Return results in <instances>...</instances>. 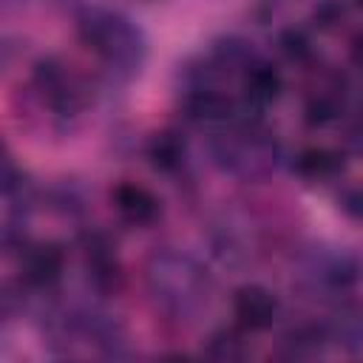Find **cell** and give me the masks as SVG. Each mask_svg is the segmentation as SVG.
<instances>
[{"mask_svg": "<svg viewBox=\"0 0 363 363\" xmlns=\"http://www.w3.org/2000/svg\"><path fill=\"white\" fill-rule=\"evenodd\" d=\"M210 156L224 173L241 182H261L278 167L281 147L275 136L258 125V119H250L213 133Z\"/></svg>", "mask_w": 363, "mask_h": 363, "instance_id": "3957f363", "label": "cell"}, {"mask_svg": "<svg viewBox=\"0 0 363 363\" xmlns=\"http://www.w3.org/2000/svg\"><path fill=\"white\" fill-rule=\"evenodd\" d=\"M298 278L309 292H346L357 281V261L343 250L315 247L303 255Z\"/></svg>", "mask_w": 363, "mask_h": 363, "instance_id": "5b68a950", "label": "cell"}, {"mask_svg": "<svg viewBox=\"0 0 363 363\" xmlns=\"http://www.w3.org/2000/svg\"><path fill=\"white\" fill-rule=\"evenodd\" d=\"M145 286L153 306L170 320H196L213 298V278L207 267L190 252L162 247L145 261Z\"/></svg>", "mask_w": 363, "mask_h": 363, "instance_id": "6da1fadb", "label": "cell"}, {"mask_svg": "<svg viewBox=\"0 0 363 363\" xmlns=\"http://www.w3.org/2000/svg\"><path fill=\"white\" fill-rule=\"evenodd\" d=\"M354 3H357V6H360V9H363V0H354Z\"/></svg>", "mask_w": 363, "mask_h": 363, "instance_id": "603a6c76", "label": "cell"}, {"mask_svg": "<svg viewBox=\"0 0 363 363\" xmlns=\"http://www.w3.org/2000/svg\"><path fill=\"white\" fill-rule=\"evenodd\" d=\"M349 54H352V62L363 71V31H357L354 34V40H352V48H349Z\"/></svg>", "mask_w": 363, "mask_h": 363, "instance_id": "44dd1931", "label": "cell"}, {"mask_svg": "<svg viewBox=\"0 0 363 363\" xmlns=\"http://www.w3.org/2000/svg\"><path fill=\"white\" fill-rule=\"evenodd\" d=\"M60 201H74V196H71V193H68V190H65V193H62V199H60ZM77 207H82V204H65V207H62V210H65V213H71V210H77Z\"/></svg>", "mask_w": 363, "mask_h": 363, "instance_id": "7402d4cb", "label": "cell"}, {"mask_svg": "<svg viewBox=\"0 0 363 363\" xmlns=\"http://www.w3.org/2000/svg\"><path fill=\"white\" fill-rule=\"evenodd\" d=\"M284 91V77L281 71L267 62V60H255L244 74H241V99L247 105H252L255 111H261L264 105L275 102Z\"/></svg>", "mask_w": 363, "mask_h": 363, "instance_id": "30bf717a", "label": "cell"}, {"mask_svg": "<svg viewBox=\"0 0 363 363\" xmlns=\"http://www.w3.org/2000/svg\"><path fill=\"white\" fill-rule=\"evenodd\" d=\"M147 159L159 173H176L184 164V142L173 130H162L147 145Z\"/></svg>", "mask_w": 363, "mask_h": 363, "instance_id": "5bb4252c", "label": "cell"}, {"mask_svg": "<svg viewBox=\"0 0 363 363\" xmlns=\"http://www.w3.org/2000/svg\"><path fill=\"white\" fill-rule=\"evenodd\" d=\"M278 48H281V54H284L289 62H295V65H306V62L312 60V54H315L312 40L306 37L303 28H286V31H281Z\"/></svg>", "mask_w": 363, "mask_h": 363, "instance_id": "e0dca14e", "label": "cell"}, {"mask_svg": "<svg viewBox=\"0 0 363 363\" xmlns=\"http://www.w3.org/2000/svg\"><path fill=\"white\" fill-rule=\"evenodd\" d=\"M111 201H113L119 218L128 221V224H133V227H147V224H153L162 216L159 199L147 187H142L136 182L116 184L113 193H111Z\"/></svg>", "mask_w": 363, "mask_h": 363, "instance_id": "9c48e42d", "label": "cell"}, {"mask_svg": "<svg viewBox=\"0 0 363 363\" xmlns=\"http://www.w3.org/2000/svg\"><path fill=\"white\" fill-rule=\"evenodd\" d=\"M142 3H156V0H142Z\"/></svg>", "mask_w": 363, "mask_h": 363, "instance_id": "cb8c5ba5", "label": "cell"}, {"mask_svg": "<svg viewBox=\"0 0 363 363\" xmlns=\"http://www.w3.org/2000/svg\"><path fill=\"white\" fill-rule=\"evenodd\" d=\"M31 85L40 94L43 105L57 116H77L88 102L82 79L54 57H43L34 62Z\"/></svg>", "mask_w": 363, "mask_h": 363, "instance_id": "277c9868", "label": "cell"}, {"mask_svg": "<svg viewBox=\"0 0 363 363\" xmlns=\"http://www.w3.org/2000/svg\"><path fill=\"white\" fill-rule=\"evenodd\" d=\"M204 354L213 360H244L250 349H247V340L235 329H218L207 337Z\"/></svg>", "mask_w": 363, "mask_h": 363, "instance_id": "2e32d148", "label": "cell"}, {"mask_svg": "<svg viewBox=\"0 0 363 363\" xmlns=\"http://www.w3.org/2000/svg\"><path fill=\"white\" fill-rule=\"evenodd\" d=\"M82 258H85V272L88 281L96 292H116L119 281H122V269L116 261V252L111 247V241L102 233H91L82 238Z\"/></svg>", "mask_w": 363, "mask_h": 363, "instance_id": "ba28073f", "label": "cell"}, {"mask_svg": "<svg viewBox=\"0 0 363 363\" xmlns=\"http://www.w3.org/2000/svg\"><path fill=\"white\" fill-rule=\"evenodd\" d=\"M337 207L343 216L354 218V221H363V184H352L346 187L340 196H337Z\"/></svg>", "mask_w": 363, "mask_h": 363, "instance_id": "d6986e66", "label": "cell"}, {"mask_svg": "<svg viewBox=\"0 0 363 363\" xmlns=\"http://www.w3.org/2000/svg\"><path fill=\"white\" fill-rule=\"evenodd\" d=\"M65 272V250L54 241L26 244L20 250V281L31 289H51Z\"/></svg>", "mask_w": 363, "mask_h": 363, "instance_id": "8992f818", "label": "cell"}, {"mask_svg": "<svg viewBox=\"0 0 363 363\" xmlns=\"http://www.w3.org/2000/svg\"><path fill=\"white\" fill-rule=\"evenodd\" d=\"M77 37L116 79L136 77L147 60L145 31L130 17L108 6H79Z\"/></svg>", "mask_w": 363, "mask_h": 363, "instance_id": "7a4b0ae2", "label": "cell"}, {"mask_svg": "<svg viewBox=\"0 0 363 363\" xmlns=\"http://www.w3.org/2000/svg\"><path fill=\"white\" fill-rule=\"evenodd\" d=\"M233 315L244 332H267L278 318V298L261 284H244L233 295Z\"/></svg>", "mask_w": 363, "mask_h": 363, "instance_id": "52a82bcc", "label": "cell"}, {"mask_svg": "<svg viewBox=\"0 0 363 363\" xmlns=\"http://www.w3.org/2000/svg\"><path fill=\"white\" fill-rule=\"evenodd\" d=\"M326 343H329V335H326L323 323H303L284 337V354L286 357H315L323 352Z\"/></svg>", "mask_w": 363, "mask_h": 363, "instance_id": "9a60e30c", "label": "cell"}, {"mask_svg": "<svg viewBox=\"0 0 363 363\" xmlns=\"http://www.w3.org/2000/svg\"><path fill=\"white\" fill-rule=\"evenodd\" d=\"M323 326H326L329 343L346 352H363V303L343 301Z\"/></svg>", "mask_w": 363, "mask_h": 363, "instance_id": "8fae6325", "label": "cell"}, {"mask_svg": "<svg viewBox=\"0 0 363 363\" xmlns=\"http://www.w3.org/2000/svg\"><path fill=\"white\" fill-rule=\"evenodd\" d=\"M346 150L354 153V156H363V105H357V111L352 113L349 125H346Z\"/></svg>", "mask_w": 363, "mask_h": 363, "instance_id": "ffe728a7", "label": "cell"}, {"mask_svg": "<svg viewBox=\"0 0 363 363\" xmlns=\"http://www.w3.org/2000/svg\"><path fill=\"white\" fill-rule=\"evenodd\" d=\"M343 167H346V156L343 150H335V147H306L292 164V170L303 182H315V184L335 182L343 173Z\"/></svg>", "mask_w": 363, "mask_h": 363, "instance_id": "7c38bea8", "label": "cell"}, {"mask_svg": "<svg viewBox=\"0 0 363 363\" xmlns=\"http://www.w3.org/2000/svg\"><path fill=\"white\" fill-rule=\"evenodd\" d=\"M343 99H346L343 82L332 79V82L320 85L318 91H312V94L306 96L303 122H306L309 128H326V125H332L335 119L343 116Z\"/></svg>", "mask_w": 363, "mask_h": 363, "instance_id": "4fadbf2b", "label": "cell"}, {"mask_svg": "<svg viewBox=\"0 0 363 363\" xmlns=\"http://www.w3.org/2000/svg\"><path fill=\"white\" fill-rule=\"evenodd\" d=\"M343 14H346L343 0H318V6L312 9V23H315V28L326 31V28L337 26L343 20Z\"/></svg>", "mask_w": 363, "mask_h": 363, "instance_id": "ac0fdd59", "label": "cell"}]
</instances>
